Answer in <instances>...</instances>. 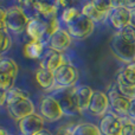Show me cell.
I'll list each match as a JSON object with an SVG mask.
<instances>
[{
  "label": "cell",
  "mask_w": 135,
  "mask_h": 135,
  "mask_svg": "<svg viewBox=\"0 0 135 135\" xmlns=\"http://www.w3.org/2000/svg\"><path fill=\"white\" fill-rule=\"evenodd\" d=\"M133 122H134V123H135V121H133Z\"/></svg>",
  "instance_id": "obj_38"
},
{
  "label": "cell",
  "mask_w": 135,
  "mask_h": 135,
  "mask_svg": "<svg viewBox=\"0 0 135 135\" xmlns=\"http://www.w3.org/2000/svg\"><path fill=\"white\" fill-rule=\"evenodd\" d=\"M36 81H37L38 85L42 89H45V90H51L56 85L54 72L47 71V70L42 69V68H39L36 71Z\"/></svg>",
  "instance_id": "obj_20"
},
{
  "label": "cell",
  "mask_w": 135,
  "mask_h": 135,
  "mask_svg": "<svg viewBox=\"0 0 135 135\" xmlns=\"http://www.w3.org/2000/svg\"><path fill=\"white\" fill-rule=\"evenodd\" d=\"M0 31L6 30V8L0 7Z\"/></svg>",
  "instance_id": "obj_30"
},
{
  "label": "cell",
  "mask_w": 135,
  "mask_h": 135,
  "mask_svg": "<svg viewBox=\"0 0 135 135\" xmlns=\"http://www.w3.org/2000/svg\"><path fill=\"white\" fill-rule=\"evenodd\" d=\"M114 8V1H102V0H95V1L85 2L82 7L81 12L83 16L89 18L93 23L100 24L104 23Z\"/></svg>",
  "instance_id": "obj_1"
},
{
  "label": "cell",
  "mask_w": 135,
  "mask_h": 135,
  "mask_svg": "<svg viewBox=\"0 0 135 135\" xmlns=\"http://www.w3.org/2000/svg\"><path fill=\"white\" fill-rule=\"evenodd\" d=\"M98 128L102 135H121L122 117L110 110L101 119Z\"/></svg>",
  "instance_id": "obj_10"
},
{
  "label": "cell",
  "mask_w": 135,
  "mask_h": 135,
  "mask_svg": "<svg viewBox=\"0 0 135 135\" xmlns=\"http://www.w3.org/2000/svg\"><path fill=\"white\" fill-rule=\"evenodd\" d=\"M45 120L40 114H31L18 121V127L21 135H35L44 129Z\"/></svg>",
  "instance_id": "obj_11"
},
{
  "label": "cell",
  "mask_w": 135,
  "mask_h": 135,
  "mask_svg": "<svg viewBox=\"0 0 135 135\" xmlns=\"http://www.w3.org/2000/svg\"><path fill=\"white\" fill-rule=\"evenodd\" d=\"M54 97L58 101L59 105L62 108V112L66 116H75V115L79 114V110L76 105L74 98V94H72V88L70 89H58Z\"/></svg>",
  "instance_id": "obj_9"
},
{
  "label": "cell",
  "mask_w": 135,
  "mask_h": 135,
  "mask_svg": "<svg viewBox=\"0 0 135 135\" xmlns=\"http://www.w3.org/2000/svg\"><path fill=\"white\" fill-rule=\"evenodd\" d=\"M57 89H70L76 85L79 78V72L76 66L65 63L54 72Z\"/></svg>",
  "instance_id": "obj_5"
},
{
  "label": "cell",
  "mask_w": 135,
  "mask_h": 135,
  "mask_svg": "<svg viewBox=\"0 0 135 135\" xmlns=\"http://www.w3.org/2000/svg\"><path fill=\"white\" fill-rule=\"evenodd\" d=\"M71 135H102L98 126L90 122H83L78 123L72 128Z\"/></svg>",
  "instance_id": "obj_22"
},
{
  "label": "cell",
  "mask_w": 135,
  "mask_h": 135,
  "mask_svg": "<svg viewBox=\"0 0 135 135\" xmlns=\"http://www.w3.org/2000/svg\"><path fill=\"white\" fill-rule=\"evenodd\" d=\"M82 14L81 9H78L77 7H72V6H68L66 8H64L61 13V21L65 24V26L68 24L75 21L79 16Z\"/></svg>",
  "instance_id": "obj_24"
},
{
  "label": "cell",
  "mask_w": 135,
  "mask_h": 135,
  "mask_svg": "<svg viewBox=\"0 0 135 135\" xmlns=\"http://www.w3.org/2000/svg\"><path fill=\"white\" fill-rule=\"evenodd\" d=\"M109 100L105 93L100 90L94 91L93 98H91L90 105H89V112L94 116H101L103 117L108 112H109Z\"/></svg>",
  "instance_id": "obj_14"
},
{
  "label": "cell",
  "mask_w": 135,
  "mask_h": 135,
  "mask_svg": "<svg viewBox=\"0 0 135 135\" xmlns=\"http://www.w3.org/2000/svg\"><path fill=\"white\" fill-rule=\"evenodd\" d=\"M129 17L131 12L124 7L117 5V1H114V8L112 9L109 14V23L117 32L122 31L126 26L129 25Z\"/></svg>",
  "instance_id": "obj_13"
},
{
  "label": "cell",
  "mask_w": 135,
  "mask_h": 135,
  "mask_svg": "<svg viewBox=\"0 0 135 135\" xmlns=\"http://www.w3.org/2000/svg\"><path fill=\"white\" fill-rule=\"evenodd\" d=\"M30 21L28 16L25 13L23 7L19 5H13L6 8V30L13 35H20L26 31L27 24Z\"/></svg>",
  "instance_id": "obj_2"
},
{
  "label": "cell",
  "mask_w": 135,
  "mask_h": 135,
  "mask_svg": "<svg viewBox=\"0 0 135 135\" xmlns=\"http://www.w3.org/2000/svg\"><path fill=\"white\" fill-rule=\"evenodd\" d=\"M28 37L31 40H39L43 43H47V35H46V21L40 18L30 19L26 27Z\"/></svg>",
  "instance_id": "obj_17"
},
{
  "label": "cell",
  "mask_w": 135,
  "mask_h": 135,
  "mask_svg": "<svg viewBox=\"0 0 135 135\" xmlns=\"http://www.w3.org/2000/svg\"><path fill=\"white\" fill-rule=\"evenodd\" d=\"M45 52V43L39 40H30L24 46V55L30 59L42 58Z\"/></svg>",
  "instance_id": "obj_19"
},
{
  "label": "cell",
  "mask_w": 135,
  "mask_h": 135,
  "mask_svg": "<svg viewBox=\"0 0 135 135\" xmlns=\"http://www.w3.org/2000/svg\"><path fill=\"white\" fill-rule=\"evenodd\" d=\"M72 42V38L70 37V35L68 33V31L65 28H59L58 31L54 33V35L50 36V38L47 39V46L50 50L52 51L59 52V54H63L64 51H66L70 47Z\"/></svg>",
  "instance_id": "obj_12"
},
{
  "label": "cell",
  "mask_w": 135,
  "mask_h": 135,
  "mask_svg": "<svg viewBox=\"0 0 135 135\" xmlns=\"http://www.w3.org/2000/svg\"><path fill=\"white\" fill-rule=\"evenodd\" d=\"M119 33L123 38H126L127 40L135 43V27H133V26H131V25L126 26V27H124L122 31H120Z\"/></svg>",
  "instance_id": "obj_29"
},
{
  "label": "cell",
  "mask_w": 135,
  "mask_h": 135,
  "mask_svg": "<svg viewBox=\"0 0 135 135\" xmlns=\"http://www.w3.org/2000/svg\"><path fill=\"white\" fill-rule=\"evenodd\" d=\"M13 84H14L13 78H11V77H8L0 72V90L8 91L9 89L13 88Z\"/></svg>",
  "instance_id": "obj_28"
},
{
  "label": "cell",
  "mask_w": 135,
  "mask_h": 135,
  "mask_svg": "<svg viewBox=\"0 0 135 135\" xmlns=\"http://www.w3.org/2000/svg\"><path fill=\"white\" fill-rule=\"evenodd\" d=\"M117 78L128 84H135V63L127 64L124 68H122L117 75Z\"/></svg>",
  "instance_id": "obj_23"
},
{
  "label": "cell",
  "mask_w": 135,
  "mask_h": 135,
  "mask_svg": "<svg viewBox=\"0 0 135 135\" xmlns=\"http://www.w3.org/2000/svg\"><path fill=\"white\" fill-rule=\"evenodd\" d=\"M116 86L123 96L129 100H135V84H128L122 79L116 78Z\"/></svg>",
  "instance_id": "obj_25"
},
{
  "label": "cell",
  "mask_w": 135,
  "mask_h": 135,
  "mask_svg": "<svg viewBox=\"0 0 135 135\" xmlns=\"http://www.w3.org/2000/svg\"><path fill=\"white\" fill-rule=\"evenodd\" d=\"M129 25L135 27V11L131 12V17H129Z\"/></svg>",
  "instance_id": "obj_35"
},
{
  "label": "cell",
  "mask_w": 135,
  "mask_h": 135,
  "mask_svg": "<svg viewBox=\"0 0 135 135\" xmlns=\"http://www.w3.org/2000/svg\"><path fill=\"white\" fill-rule=\"evenodd\" d=\"M71 131H72V128L65 127V128H61L59 131H57L54 135H71Z\"/></svg>",
  "instance_id": "obj_33"
},
{
  "label": "cell",
  "mask_w": 135,
  "mask_h": 135,
  "mask_svg": "<svg viewBox=\"0 0 135 135\" xmlns=\"http://www.w3.org/2000/svg\"><path fill=\"white\" fill-rule=\"evenodd\" d=\"M107 96H108V100H109V105L112 108V112L121 117H126L127 113H128L131 100L122 95L116 85L112 86L108 90Z\"/></svg>",
  "instance_id": "obj_7"
},
{
  "label": "cell",
  "mask_w": 135,
  "mask_h": 135,
  "mask_svg": "<svg viewBox=\"0 0 135 135\" xmlns=\"http://www.w3.org/2000/svg\"><path fill=\"white\" fill-rule=\"evenodd\" d=\"M94 91L95 90H93L89 85H75L72 88L75 102H76V105L79 112L89 109Z\"/></svg>",
  "instance_id": "obj_15"
},
{
  "label": "cell",
  "mask_w": 135,
  "mask_h": 135,
  "mask_svg": "<svg viewBox=\"0 0 135 135\" xmlns=\"http://www.w3.org/2000/svg\"><path fill=\"white\" fill-rule=\"evenodd\" d=\"M65 63H68V62L64 58L63 54L52 51L50 49L46 50L44 52V55L42 56V58H40V68L51 72H55L57 69H59Z\"/></svg>",
  "instance_id": "obj_16"
},
{
  "label": "cell",
  "mask_w": 135,
  "mask_h": 135,
  "mask_svg": "<svg viewBox=\"0 0 135 135\" xmlns=\"http://www.w3.org/2000/svg\"><path fill=\"white\" fill-rule=\"evenodd\" d=\"M35 135H54V134H52L51 133V132H50V131H47V129H42V131H40V132H38V133H36Z\"/></svg>",
  "instance_id": "obj_36"
},
{
  "label": "cell",
  "mask_w": 135,
  "mask_h": 135,
  "mask_svg": "<svg viewBox=\"0 0 135 135\" xmlns=\"http://www.w3.org/2000/svg\"><path fill=\"white\" fill-rule=\"evenodd\" d=\"M33 8H35L37 18H40L45 21L51 20V19H54V18H57V13H58V9H59L58 7L56 6V4L44 2V1L33 2Z\"/></svg>",
  "instance_id": "obj_18"
},
{
  "label": "cell",
  "mask_w": 135,
  "mask_h": 135,
  "mask_svg": "<svg viewBox=\"0 0 135 135\" xmlns=\"http://www.w3.org/2000/svg\"><path fill=\"white\" fill-rule=\"evenodd\" d=\"M110 50L119 61L126 64L135 63V43L127 40L119 32L110 42Z\"/></svg>",
  "instance_id": "obj_3"
},
{
  "label": "cell",
  "mask_w": 135,
  "mask_h": 135,
  "mask_svg": "<svg viewBox=\"0 0 135 135\" xmlns=\"http://www.w3.org/2000/svg\"><path fill=\"white\" fill-rule=\"evenodd\" d=\"M117 5L124 7V8L128 9L129 12L135 11V0H128V1H117Z\"/></svg>",
  "instance_id": "obj_31"
},
{
  "label": "cell",
  "mask_w": 135,
  "mask_h": 135,
  "mask_svg": "<svg viewBox=\"0 0 135 135\" xmlns=\"http://www.w3.org/2000/svg\"><path fill=\"white\" fill-rule=\"evenodd\" d=\"M40 115L50 122H56L64 116L58 101L51 95H47L40 101Z\"/></svg>",
  "instance_id": "obj_8"
},
{
  "label": "cell",
  "mask_w": 135,
  "mask_h": 135,
  "mask_svg": "<svg viewBox=\"0 0 135 135\" xmlns=\"http://www.w3.org/2000/svg\"><path fill=\"white\" fill-rule=\"evenodd\" d=\"M0 135H9V134L7 133L6 129H4V128H1V127H0Z\"/></svg>",
  "instance_id": "obj_37"
},
{
  "label": "cell",
  "mask_w": 135,
  "mask_h": 135,
  "mask_svg": "<svg viewBox=\"0 0 135 135\" xmlns=\"http://www.w3.org/2000/svg\"><path fill=\"white\" fill-rule=\"evenodd\" d=\"M6 108L9 116L12 119L17 120V121H20L24 117L28 116L31 114H35V104L30 98V96L7 101Z\"/></svg>",
  "instance_id": "obj_4"
},
{
  "label": "cell",
  "mask_w": 135,
  "mask_h": 135,
  "mask_svg": "<svg viewBox=\"0 0 135 135\" xmlns=\"http://www.w3.org/2000/svg\"><path fill=\"white\" fill-rule=\"evenodd\" d=\"M121 135H135V123L128 117H122Z\"/></svg>",
  "instance_id": "obj_27"
},
{
  "label": "cell",
  "mask_w": 135,
  "mask_h": 135,
  "mask_svg": "<svg viewBox=\"0 0 135 135\" xmlns=\"http://www.w3.org/2000/svg\"><path fill=\"white\" fill-rule=\"evenodd\" d=\"M129 120L135 121V100H131L129 103V108H128V113H127V116Z\"/></svg>",
  "instance_id": "obj_32"
},
{
  "label": "cell",
  "mask_w": 135,
  "mask_h": 135,
  "mask_svg": "<svg viewBox=\"0 0 135 135\" xmlns=\"http://www.w3.org/2000/svg\"><path fill=\"white\" fill-rule=\"evenodd\" d=\"M6 102H7V91L0 90V107L6 104Z\"/></svg>",
  "instance_id": "obj_34"
},
{
  "label": "cell",
  "mask_w": 135,
  "mask_h": 135,
  "mask_svg": "<svg viewBox=\"0 0 135 135\" xmlns=\"http://www.w3.org/2000/svg\"><path fill=\"white\" fill-rule=\"evenodd\" d=\"M12 45L11 36L7 31H0V56L9 50Z\"/></svg>",
  "instance_id": "obj_26"
},
{
  "label": "cell",
  "mask_w": 135,
  "mask_h": 135,
  "mask_svg": "<svg viewBox=\"0 0 135 135\" xmlns=\"http://www.w3.org/2000/svg\"><path fill=\"white\" fill-rule=\"evenodd\" d=\"M65 30L71 38L77 40H83L93 35L94 30H95V23H93L85 16L81 14L75 21L68 24Z\"/></svg>",
  "instance_id": "obj_6"
},
{
  "label": "cell",
  "mask_w": 135,
  "mask_h": 135,
  "mask_svg": "<svg viewBox=\"0 0 135 135\" xmlns=\"http://www.w3.org/2000/svg\"><path fill=\"white\" fill-rule=\"evenodd\" d=\"M18 64L16 61L9 57H0V72L6 76L11 77L16 81L17 76H18Z\"/></svg>",
  "instance_id": "obj_21"
}]
</instances>
